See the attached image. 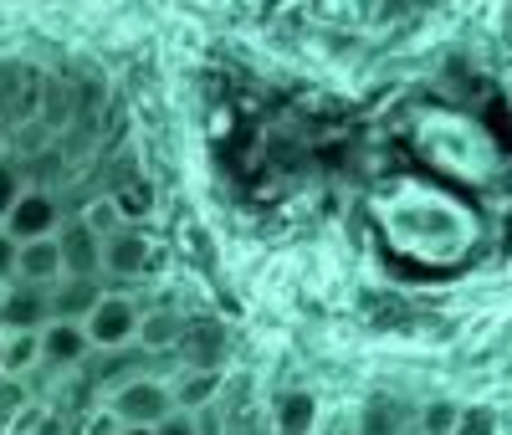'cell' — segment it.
Masks as SVG:
<instances>
[{
  "label": "cell",
  "instance_id": "1",
  "mask_svg": "<svg viewBox=\"0 0 512 435\" xmlns=\"http://www.w3.org/2000/svg\"><path fill=\"white\" fill-rule=\"evenodd\" d=\"M108 415H113L118 430H159L169 415H180V410H175V389H169V379L144 374V379H128V384L113 389Z\"/></svg>",
  "mask_w": 512,
  "mask_h": 435
},
{
  "label": "cell",
  "instance_id": "2",
  "mask_svg": "<svg viewBox=\"0 0 512 435\" xmlns=\"http://www.w3.org/2000/svg\"><path fill=\"white\" fill-rule=\"evenodd\" d=\"M62 205H57V195L52 190H41V185H31L21 200H16V210L0 221V231H6L11 241H21V246H31V241H52V236H62Z\"/></svg>",
  "mask_w": 512,
  "mask_h": 435
},
{
  "label": "cell",
  "instance_id": "3",
  "mask_svg": "<svg viewBox=\"0 0 512 435\" xmlns=\"http://www.w3.org/2000/svg\"><path fill=\"white\" fill-rule=\"evenodd\" d=\"M139 323H144V313L134 308V302L108 292L82 328H88V338H93V354H118V348H134L139 343Z\"/></svg>",
  "mask_w": 512,
  "mask_h": 435
},
{
  "label": "cell",
  "instance_id": "4",
  "mask_svg": "<svg viewBox=\"0 0 512 435\" xmlns=\"http://www.w3.org/2000/svg\"><path fill=\"white\" fill-rule=\"evenodd\" d=\"M149 267H154V246H149V236H144L139 226H123L118 236L103 241V277L134 282V277H144Z\"/></svg>",
  "mask_w": 512,
  "mask_h": 435
},
{
  "label": "cell",
  "instance_id": "5",
  "mask_svg": "<svg viewBox=\"0 0 512 435\" xmlns=\"http://www.w3.org/2000/svg\"><path fill=\"white\" fill-rule=\"evenodd\" d=\"M52 323V287H26L16 282L0 297V328L6 333H41Z\"/></svg>",
  "mask_w": 512,
  "mask_h": 435
},
{
  "label": "cell",
  "instance_id": "6",
  "mask_svg": "<svg viewBox=\"0 0 512 435\" xmlns=\"http://www.w3.org/2000/svg\"><path fill=\"white\" fill-rule=\"evenodd\" d=\"M93 359V338L82 323H47L41 328V364L47 369H77Z\"/></svg>",
  "mask_w": 512,
  "mask_h": 435
},
{
  "label": "cell",
  "instance_id": "7",
  "mask_svg": "<svg viewBox=\"0 0 512 435\" xmlns=\"http://www.w3.org/2000/svg\"><path fill=\"white\" fill-rule=\"evenodd\" d=\"M169 389H175V410L180 415H205V410H216V400L226 395V374L221 369H180L175 379H169Z\"/></svg>",
  "mask_w": 512,
  "mask_h": 435
},
{
  "label": "cell",
  "instance_id": "8",
  "mask_svg": "<svg viewBox=\"0 0 512 435\" xmlns=\"http://www.w3.org/2000/svg\"><path fill=\"white\" fill-rule=\"evenodd\" d=\"M57 241H62V261H67V277L72 282H98L103 277V241L82 221H67Z\"/></svg>",
  "mask_w": 512,
  "mask_h": 435
},
{
  "label": "cell",
  "instance_id": "9",
  "mask_svg": "<svg viewBox=\"0 0 512 435\" xmlns=\"http://www.w3.org/2000/svg\"><path fill=\"white\" fill-rule=\"evenodd\" d=\"M180 354H185V369H221V364H226V328L210 323V318L185 323Z\"/></svg>",
  "mask_w": 512,
  "mask_h": 435
},
{
  "label": "cell",
  "instance_id": "10",
  "mask_svg": "<svg viewBox=\"0 0 512 435\" xmlns=\"http://www.w3.org/2000/svg\"><path fill=\"white\" fill-rule=\"evenodd\" d=\"M21 282L26 287H57L67 282V261H62V241H31L21 246Z\"/></svg>",
  "mask_w": 512,
  "mask_h": 435
},
{
  "label": "cell",
  "instance_id": "11",
  "mask_svg": "<svg viewBox=\"0 0 512 435\" xmlns=\"http://www.w3.org/2000/svg\"><path fill=\"white\" fill-rule=\"evenodd\" d=\"M108 292H98V282H57L52 287V323H88L93 308L103 302Z\"/></svg>",
  "mask_w": 512,
  "mask_h": 435
},
{
  "label": "cell",
  "instance_id": "12",
  "mask_svg": "<svg viewBox=\"0 0 512 435\" xmlns=\"http://www.w3.org/2000/svg\"><path fill=\"white\" fill-rule=\"evenodd\" d=\"M405 425H415L410 410L400 400H384V395L364 400L354 415V435H405Z\"/></svg>",
  "mask_w": 512,
  "mask_h": 435
},
{
  "label": "cell",
  "instance_id": "13",
  "mask_svg": "<svg viewBox=\"0 0 512 435\" xmlns=\"http://www.w3.org/2000/svg\"><path fill=\"white\" fill-rule=\"evenodd\" d=\"M313 425H318V395L287 389V395L277 400V410H272V430L277 435H313Z\"/></svg>",
  "mask_w": 512,
  "mask_h": 435
},
{
  "label": "cell",
  "instance_id": "14",
  "mask_svg": "<svg viewBox=\"0 0 512 435\" xmlns=\"http://www.w3.org/2000/svg\"><path fill=\"white\" fill-rule=\"evenodd\" d=\"M180 338H185V318L175 308H159V313H149L139 323V343L144 348H180Z\"/></svg>",
  "mask_w": 512,
  "mask_h": 435
},
{
  "label": "cell",
  "instance_id": "15",
  "mask_svg": "<svg viewBox=\"0 0 512 435\" xmlns=\"http://www.w3.org/2000/svg\"><path fill=\"white\" fill-rule=\"evenodd\" d=\"M31 364H41V333H6L0 338V369L21 374Z\"/></svg>",
  "mask_w": 512,
  "mask_h": 435
},
{
  "label": "cell",
  "instance_id": "16",
  "mask_svg": "<svg viewBox=\"0 0 512 435\" xmlns=\"http://www.w3.org/2000/svg\"><path fill=\"white\" fill-rule=\"evenodd\" d=\"M113 205L123 210V221L134 226V221H144V215H149V205H154V185L134 174L128 185H113Z\"/></svg>",
  "mask_w": 512,
  "mask_h": 435
},
{
  "label": "cell",
  "instance_id": "17",
  "mask_svg": "<svg viewBox=\"0 0 512 435\" xmlns=\"http://www.w3.org/2000/svg\"><path fill=\"white\" fill-rule=\"evenodd\" d=\"M461 420V405L456 400H431L415 410V435H451Z\"/></svg>",
  "mask_w": 512,
  "mask_h": 435
},
{
  "label": "cell",
  "instance_id": "18",
  "mask_svg": "<svg viewBox=\"0 0 512 435\" xmlns=\"http://www.w3.org/2000/svg\"><path fill=\"white\" fill-rule=\"evenodd\" d=\"M77 221H82V226H88V231H93L98 241H108V236H118V231L128 226V221H123V210L113 205V195H103V200H93L88 210H82V215H77Z\"/></svg>",
  "mask_w": 512,
  "mask_h": 435
},
{
  "label": "cell",
  "instance_id": "19",
  "mask_svg": "<svg viewBox=\"0 0 512 435\" xmlns=\"http://www.w3.org/2000/svg\"><path fill=\"white\" fill-rule=\"evenodd\" d=\"M497 430H502V420L492 405H461V420L451 435H497Z\"/></svg>",
  "mask_w": 512,
  "mask_h": 435
},
{
  "label": "cell",
  "instance_id": "20",
  "mask_svg": "<svg viewBox=\"0 0 512 435\" xmlns=\"http://www.w3.org/2000/svg\"><path fill=\"white\" fill-rule=\"evenodd\" d=\"M26 195V180H21V169L11 159H0V221L16 210V200Z\"/></svg>",
  "mask_w": 512,
  "mask_h": 435
},
{
  "label": "cell",
  "instance_id": "21",
  "mask_svg": "<svg viewBox=\"0 0 512 435\" xmlns=\"http://www.w3.org/2000/svg\"><path fill=\"white\" fill-rule=\"evenodd\" d=\"M16 282H21V241L0 231V287H16Z\"/></svg>",
  "mask_w": 512,
  "mask_h": 435
},
{
  "label": "cell",
  "instance_id": "22",
  "mask_svg": "<svg viewBox=\"0 0 512 435\" xmlns=\"http://www.w3.org/2000/svg\"><path fill=\"white\" fill-rule=\"evenodd\" d=\"M154 435H200V420L195 415H169Z\"/></svg>",
  "mask_w": 512,
  "mask_h": 435
},
{
  "label": "cell",
  "instance_id": "23",
  "mask_svg": "<svg viewBox=\"0 0 512 435\" xmlns=\"http://www.w3.org/2000/svg\"><path fill=\"white\" fill-rule=\"evenodd\" d=\"M226 435H272V430H262V420H256V415H231L226 420Z\"/></svg>",
  "mask_w": 512,
  "mask_h": 435
},
{
  "label": "cell",
  "instance_id": "24",
  "mask_svg": "<svg viewBox=\"0 0 512 435\" xmlns=\"http://www.w3.org/2000/svg\"><path fill=\"white\" fill-rule=\"evenodd\" d=\"M118 435H154V430H118Z\"/></svg>",
  "mask_w": 512,
  "mask_h": 435
},
{
  "label": "cell",
  "instance_id": "25",
  "mask_svg": "<svg viewBox=\"0 0 512 435\" xmlns=\"http://www.w3.org/2000/svg\"><path fill=\"white\" fill-rule=\"evenodd\" d=\"M0 420H6V415H0Z\"/></svg>",
  "mask_w": 512,
  "mask_h": 435
},
{
  "label": "cell",
  "instance_id": "26",
  "mask_svg": "<svg viewBox=\"0 0 512 435\" xmlns=\"http://www.w3.org/2000/svg\"><path fill=\"white\" fill-rule=\"evenodd\" d=\"M0 374H6V369H0Z\"/></svg>",
  "mask_w": 512,
  "mask_h": 435
},
{
  "label": "cell",
  "instance_id": "27",
  "mask_svg": "<svg viewBox=\"0 0 512 435\" xmlns=\"http://www.w3.org/2000/svg\"><path fill=\"white\" fill-rule=\"evenodd\" d=\"M272 435H277V430H272Z\"/></svg>",
  "mask_w": 512,
  "mask_h": 435
}]
</instances>
